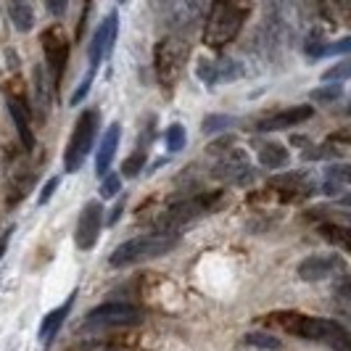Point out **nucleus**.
<instances>
[{
	"instance_id": "nucleus-1",
	"label": "nucleus",
	"mask_w": 351,
	"mask_h": 351,
	"mask_svg": "<svg viewBox=\"0 0 351 351\" xmlns=\"http://www.w3.org/2000/svg\"><path fill=\"white\" fill-rule=\"evenodd\" d=\"M267 322L278 325L285 333L304 338V341H317V343H325L328 349L333 351H351V333L338 325L335 319L328 317H309L301 315V312H278V315H269Z\"/></svg>"
},
{
	"instance_id": "nucleus-2",
	"label": "nucleus",
	"mask_w": 351,
	"mask_h": 351,
	"mask_svg": "<svg viewBox=\"0 0 351 351\" xmlns=\"http://www.w3.org/2000/svg\"><path fill=\"white\" fill-rule=\"evenodd\" d=\"M254 0H211L209 14L204 19V43L219 51L241 35Z\"/></svg>"
},
{
	"instance_id": "nucleus-3",
	"label": "nucleus",
	"mask_w": 351,
	"mask_h": 351,
	"mask_svg": "<svg viewBox=\"0 0 351 351\" xmlns=\"http://www.w3.org/2000/svg\"><path fill=\"white\" fill-rule=\"evenodd\" d=\"M211 0H151V11L156 21L172 35H188L195 29L206 14Z\"/></svg>"
},
{
	"instance_id": "nucleus-4",
	"label": "nucleus",
	"mask_w": 351,
	"mask_h": 351,
	"mask_svg": "<svg viewBox=\"0 0 351 351\" xmlns=\"http://www.w3.org/2000/svg\"><path fill=\"white\" fill-rule=\"evenodd\" d=\"M180 246V235L175 232H154V235H141L132 241H124L122 246H117V251L108 256L111 267H132V264L151 262L158 259L169 251H175Z\"/></svg>"
},
{
	"instance_id": "nucleus-5",
	"label": "nucleus",
	"mask_w": 351,
	"mask_h": 351,
	"mask_svg": "<svg viewBox=\"0 0 351 351\" xmlns=\"http://www.w3.org/2000/svg\"><path fill=\"white\" fill-rule=\"evenodd\" d=\"M188 56H191V40L185 35H169L161 37L156 43V51H154V69L161 82V88L172 90L180 82L185 64H188Z\"/></svg>"
},
{
	"instance_id": "nucleus-6",
	"label": "nucleus",
	"mask_w": 351,
	"mask_h": 351,
	"mask_svg": "<svg viewBox=\"0 0 351 351\" xmlns=\"http://www.w3.org/2000/svg\"><path fill=\"white\" fill-rule=\"evenodd\" d=\"M98 127H101V119H98V111L95 108H88L77 117L74 122V130L69 135V143H66V154H64V169L66 172H77L82 167V161L88 158L93 143L98 138Z\"/></svg>"
},
{
	"instance_id": "nucleus-7",
	"label": "nucleus",
	"mask_w": 351,
	"mask_h": 351,
	"mask_svg": "<svg viewBox=\"0 0 351 351\" xmlns=\"http://www.w3.org/2000/svg\"><path fill=\"white\" fill-rule=\"evenodd\" d=\"M217 198H219V193H201L193 195V198H185V201H177L156 219V232H175V235H180V230L193 225L195 219H201Z\"/></svg>"
},
{
	"instance_id": "nucleus-8",
	"label": "nucleus",
	"mask_w": 351,
	"mask_h": 351,
	"mask_svg": "<svg viewBox=\"0 0 351 351\" xmlns=\"http://www.w3.org/2000/svg\"><path fill=\"white\" fill-rule=\"evenodd\" d=\"M143 322V312L132 304H119V301H111V304H101L95 309H90L88 315L82 317V325L85 330H106V328H138Z\"/></svg>"
},
{
	"instance_id": "nucleus-9",
	"label": "nucleus",
	"mask_w": 351,
	"mask_h": 351,
	"mask_svg": "<svg viewBox=\"0 0 351 351\" xmlns=\"http://www.w3.org/2000/svg\"><path fill=\"white\" fill-rule=\"evenodd\" d=\"M211 177H217V180H222V182H230V185H251L259 175H256V169L251 167L246 151H241V148L232 145L228 154L214 164Z\"/></svg>"
},
{
	"instance_id": "nucleus-10",
	"label": "nucleus",
	"mask_w": 351,
	"mask_h": 351,
	"mask_svg": "<svg viewBox=\"0 0 351 351\" xmlns=\"http://www.w3.org/2000/svg\"><path fill=\"white\" fill-rule=\"evenodd\" d=\"M43 53H45V69L51 74L53 85H61V77L66 71V58H69V40L61 27H48L43 35Z\"/></svg>"
},
{
	"instance_id": "nucleus-11",
	"label": "nucleus",
	"mask_w": 351,
	"mask_h": 351,
	"mask_svg": "<svg viewBox=\"0 0 351 351\" xmlns=\"http://www.w3.org/2000/svg\"><path fill=\"white\" fill-rule=\"evenodd\" d=\"M101 230H104V204L101 201H88L80 211L77 230H74L77 248L80 251H93L98 238H101Z\"/></svg>"
},
{
	"instance_id": "nucleus-12",
	"label": "nucleus",
	"mask_w": 351,
	"mask_h": 351,
	"mask_svg": "<svg viewBox=\"0 0 351 351\" xmlns=\"http://www.w3.org/2000/svg\"><path fill=\"white\" fill-rule=\"evenodd\" d=\"M198 77L204 85H222V82H238L246 66L238 58H204L198 61Z\"/></svg>"
},
{
	"instance_id": "nucleus-13",
	"label": "nucleus",
	"mask_w": 351,
	"mask_h": 351,
	"mask_svg": "<svg viewBox=\"0 0 351 351\" xmlns=\"http://www.w3.org/2000/svg\"><path fill=\"white\" fill-rule=\"evenodd\" d=\"M343 264L335 254H312L306 259H301L299 267H296V275H299L304 282H319L333 278L335 272L341 269Z\"/></svg>"
},
{
	"instance_id": "nucleus-14",
	"label": "nucleus",
	"mask_w": 351,
	"mask_h": 351,
	"mask_svg": "<svg viewBox=\"0 0 351 351\" xmlns=\"http://www.w3.org/2000/svg\"><path fill=\"white\" fill-rule=\"evenodd\" d=\"M315 108L309 104L293 106V108H285V111H278L272 117H267L262 122H256V132H278V130H291L296 124H304L306 119H312Z\"/></svg>"
},
{
	"instance_id": "nucleus-15",
	"label": "nucleus",
	"mask_w": 351,
	"mask_h": 351,
	"mask_svg": "<svg viewBox=\"0 0 351 351\" xmlns=\"http://www.w3.org/2000/svg\"><path fill=\"white\" fill-rule=\"evenodd\" d=\"M74 301H77V293H69V299L64 301V304H58L56 309H51L48 315L43 317L40 330H37V338H40V343H43L45 349H51V343L56 341V335L61 333V328H64V322H66V317H69Z\"/></svg>"
},
{
	"instance_id": "nucleus-16",
	"label": "nucleus",
	"mask_w": 351,
	"mask_h": 351,
	"mask_svg": "<svg viewBox=\"0 0 351 351\" xmlns=\"http://www.w3.org/2000/svg\"><path fill=\"white\" fill-rule=\"evenodd\" d=\"M119 141H122V127L119 122L108 124L101 138V145H98V154H95V175L104 177L108 175L111 164H114V156H117V148H119Z\"/></svg>"
},
{
	"instance_id": "nucleus-17",
	"label": "nucleus",
	"mask_w": 351,
	"mask_h": 351,
	"mask_svg": "<svg viewBox=\"0 0 351 351\" xmlns=\"http://www.w3.org/2000/svg\"><path fill=\"white\" fill-rule=\"evenodd\" d=\"M51 74L45 66H40L37 64L35 69H32V88H35V106H37V114L43 117L40 122H45V117L51 114V106H53V93H51Z\"/></svg>"
},
{
	"instance_id": "nucleus-18",
	"label": "nucleus",
	"mask_w": 351,
	"mask_h": 351,
	"mask_svg": "<svg viewBox=\"0 0 351 351\" xmlns=\"http://www.w3.org/2000/svg\"><path fill=\"white\" fill-rule=\"evenodd\" d=\"M8 111H11V119L16 124L19 141L24 145V151H32L35 148V132H32V119H29V111L27 106L16 101L14 95H8Z\"/></svg>"
},
{
	"instance_id": "nucleus-19",
	"label": "nucleus",
	"mask_w": 351,
	"mask_h": 351,
	"mask_svg": "<svg viewBox=\"0 0 351 351\" xmlns=\"http://www.w3.org/2000/svg\"><path fill=\"white\" fill-rule=\"evenodd\" d=\"M256 158H259V164H262L264 169H282V167H288L291 154H288V148L280 145V143L267 141V143H259Z\"/></svg>"
},
{
	"instance_id": "nucleus-20",
	"label": "nucleus",
	"mask_w": 351,
	"mask_h": 351,
	"mask_svg": "<svg viewBox=\"0 0 351 351\" xmlns=\"http://www.w3.org/2000/svg\"><path fill=\"white\" fill-rule=\"evenodd\" d=\"M8 19L19 32H32L35 29V8L29 0H11L8 3Z\"/></svg>"
},
{
	"instance_id": "nucleus-21",
	"label": "nucleus",
	"mask_w": 351,
	"mask_h": 351,
	"mask_svg": "<svg viewBox=\"0 0 351 351\" xmlns=\"http://www.w3.org/2000/svg\"><path fill=\"white\" fill-rule=\"evenodd\" d=\"M325 193L335 195L343 188H351V164H330L325 169Z\"/></svg>"
},
{
	"instance_id": "nucleus-22",
	"label": "nucleus",
	"mask_w": 351,
	"mask_h": 351,
	"mask_svg": "<svg viewBox=\"0 0 351 351\" xmlns=\"http://www.w3.org/2000/svg\"><path fill=\"white\" fill-rule=\"evenodd\" d=\"M317 232L328 241V243H333V246L343 248V251H349L351 254V225H338V222H319V228Z\"/></svg>"
},
{
	"instance_id": "nucleus-23",
	"label": "nucleus",
	"mask_w": 351,
	"mask_h": 351,
	"mask_svg": "<svg viewBox=\"0 0 351 351\" xmlns=\"http://www.w3.org/2000/svg\"><path fill=\"white\" fill-rule=\"evenodd\" d=\"M101 32H104V51L106 58L114 53V45H117V35H119V14L111 11L108 16L101 21Z\"/></svg>"
},
{
	"instance_id": "nucleus-24",
	"label": "nucleus",
	"mask_w": 351,
	"mask_h": 351,
	"mask_svg": "<svg viewBox=\"0 0 351 351\" xmlns=\"http://www.w3.org/2000/svg\"><path fill=\"white\" fill-rule=\"evenodd\" d=\"M246 343L254 346V349H264V351H278L282 346L280 338L267 333V330H251V333L246 335Z\"/></svg>"
},
{
	"instance_id": "nucleus-25",
	"label": "nucleus",
	"mask_w": 351,
	"mask_h": 351,
	"mask_svg": "<svg viewBox=\"0 0 351 351\" xmlns=\"http://www.w3.org/2000/svg\"><path fill=\"white\" fill-rule=\"evenodd\" d=\"M164 145L169 154H180L185 148V127L182 124H169L164 132Z\"/></svg>"
},
{
	"instance_id": "nucleus-26",
	"label": "nucleus",
	"mask_w": 351,
	"mask_h": 351,
	"mask_svg": "<svg viewBox=\"0 0 351 351\" xmlns=\"http://www.w3.org/2000/svg\"><path fill=\"white\" fill-rule=\"evenodd\" d=\"M145 151H148V145H141L135 154L130 158H124L122 164V175L124 177H138L141 175V169L145 167Z\"/></svg>"
},
{
	"instance_id": "nucleus-27",
	"label": "nucleus",
	"mask_w": 351,
	"mask_h": 351,
	"mask_svg": "<svg viewBox=\"0 0 351 351\" xmlns=\"http://www.w3.org/2000/svg\"><path fill=\"white\" fill-rule=\"evenodd\" d=\"M341 95H343V88H341L338 82H330V85H325V88L312 90V101H315V104H335Z\"/></svg>"
},
{
	"instance_id": "nucleus-28",
	"label": "nucleus",
	"mask_w": 351,
	"mask_h": 351,
	"mask_svg": "<svg viewBox=\"0 0 351 351\" xmlns=\"http://www.w3.org/2000/svg\"><path fill=\"white\" fill-rule=\"evenodd\" d=\"M232 117H225V114H211V117H206L204 119V124H201V130L206 132V135H214V132H219V130H228V127H232Z\"/></svg>"
},
{
	"instance_id": "nucleus-29",
	"label": "nucleus",
	"mask_w": 351,
	"mask_h": 351,
	"mask_svg": "<svg viewBox=\"0 0 351 351\" xmlns=\"http://www.w3.org/2000/svg\"><path fill=\"white\" fill-rule=\"evenodd\" d=\"M119 188H122V177L114 175V172H108V175L101 177V188H98V193H101L104 201H108V198H114V195L119 193Z\"/></svg>"
},
{
	"instance_id": "nucleus-30",
	"label": "nucleus",
	"mask_w": 351,
	"mask_h": 351,
	"mask_svg": "<svg viewBox=\"0 0 351 351\" xmlns=\"http://www.w3.org/2000/svg\"><path fill=\"white\" fill-rule=\"evenodd\" d=\"M351 53V37H343V40H335V43H325L319 53H317V58H328V56H346Z\"/></svg>"
},
{
	"instance_id": "nucleus-31",
	"label": "nucleus",
	"mask_w": 351,
	"mask_h": 351,
	"mask_svg": "<svg viewBox=\"0 0 351 351\" xmlns=\"http://www.w3.org/2000/svg\"><path fill=\"white\" fill-rule=\"evenodd\" d=\"M349 77H351V56L343 58V61H338L335 66H330V69L322 74L325 82H341V80H349Z\"/></svg>"
},
{
	"instance_id": "nucleus-32",
	"label": "nucleus",
	"mask_w": 351,
	"mask_h": 351,
	"mask_svg": "<svg viewBox=\"0 0 351 351\" xmlns=\"http://www.w3.org/2000/svg\"><path fill=\"white\" fill-rule=\"evenodd\" d=\"M322 3H325V8H328L335 19L351 24V0H322Z\"/></svg>"
},
{
	"instance_id": "nucleus-33",
	"label": "nucleus",
	"mask_w": 351,
	"mask_h": 351,
	"mask_svg": "<svg viewBox=\"0 0 351 351\" xmlns=\"http://www.w3.org/2000/svg\"><path fill=\"white\" fill-rule=\"evenodd\" d=\"M93 80H95V71H88V74H85V80H82V82L77 85V90L71 93V101H69L71 106H80L85 98H88L90 88H93Z\"/></svg>"
},
{
	"instance_id": "nucleus-34",
	"label": "nucleus",
	"mask_w": 351,
	"mask_h": 351,
	"mask_svg": "<svg viewBox=\"0 0 351 351\" xmlns=\"http://www.w3.org/2000/svg\"><path fill=\"white\" fill-rule=\"evenodd\" d=\"M58 185H61V177H58V175L51 177V180L43 185V191H40V198H37V204H40V206H45V204H48V201L53 198V193H56V188H58Z\"/></svg>"
},
{
	"instance_id": "nucleus-35",
	"label": "nucleus",
	"mask_w": 351,
	"mask_h": 351,
	"mask_svg": "<svg viewBox=\"0 0 351 351\" xmlns=\"http://www.w3.org/2000/svg\"><path fill=\"white\" fill-rule=\"evenodd\" d=\"M335 296L341 301H346V304H351V278H341V280L335 282Z\"/></svg>"
},
{
	"instance_id": "nucleus-36",
	"label": "nucleus",
	"mask_w": 351,
	"mask_h": 351,
	"mask_svg": "<svg viewBox=\"0 0 351 351\" xmlns=\"http://www.w3.org/2000/svg\"><path fill=\"white\" fill-rule=\"evenodd\" d=\"M66 5H69V0H45V8H48L51 16H64Z\"/></svg>"
},
{
	"instance_id": "nucleus-37",
	"label": "nucleus",
	"mask_w": 351,
	"mask_h": 351,
	"mask_svg": "<svg viewBox=\"0 0 351 351\" xmlns=\"http://www.w3.org/2000/svg\"><path fill=\"white\" fill-rule=\"evenodd\" d=\"M296 11H299V16L306 21V19L315 16V0H296Z\"/></svg>"
},
{
	"instance_id": "nucleus-38",
	"label": "nucleus",
	"mask_w": 351,
	"mask_h": 351,
	"mask_svg": "<svg viewBox=\"0 0 351 351\" xmlns=\"http://www.w3.org/2000/svg\"><path fill=\"white\" fill-rule=\"evenodd\" d=\"M85 3V11H82V16H80V24H77V37L82 40V32H85V24H88V14H90V5H93V0H82Z\"/></svg>"
},
{
	"instance_id": "nucleus-39",
	"label": "nucleus",
	"mask_w": 351,
	"mask_h": 351,
	"mask_svg": "<svg viewBox=\"0 0 351 351\" xmlns=\"http://www.w3.org/2000/svg\"><path fill=\"white\" fill-rule=\"evenodd\" d=\"M11 235H14V230H5L3 235H0V259L5 256V251H8V243H11Z\"/></svg>"
},
{
	"instance_id": "nucleus-40",
	"label": "nucleus",
	"mask_w": 351,
	"mask_h": 351,
	"mask_svg": "<svg viewBox=\"0 0 351 351\" xmlns=\"http://www.w3.org/2000/svg\"><path fill=\"white\" fill-rule=\"evenodd\" d=\"M122 211H124V201H119V204H117V209L111 211V219H108V225H117V219L122 217Z\"/></svg>"
},
{
	"instance_id": "nucleus-41",
	"label": "nucleus",
	"mask_w": 351,
	"mask_h": 351,
	"mask_svg": "<svg viewBox=\"0 0 351 351\" xmlns=\"http://www.w3.org/2000/svg\"><path fill=\"white\" fill-rule=\"evenodd\" d=\"M341 206H346V209H351V193L341 195Z\"/></svg>"
},
{
	"instance_id": "nucleus-42",
	"label": "nucleus",
	"mask_w": 351,
	"mask_h": 351,
	"mask_svg": "<svg viewBox=\"0 0 351 351\" xmlns=\"http://www.w3.org/2000/svg\"><path fill=\"white\" fill-rule=\"evenodd\" d=\"M93 351H119V349H111V346H106V349H93Z\"/></svg>"
},
{
	"instance_id": "nucleus-43",
	"label": "nucleus",
	"mask_w": 351,
	"mask_h": 351,
	"mask_svg": "<svg viewBox=\"0 0 351 351\" xmlns=\"http://www.w3.org/2000/svg\"><path fill=\"white\" fill-rule=\"evenodd\" d=\"M349 114H351V104H349Z\"/></svg>"
}]
</instances>
